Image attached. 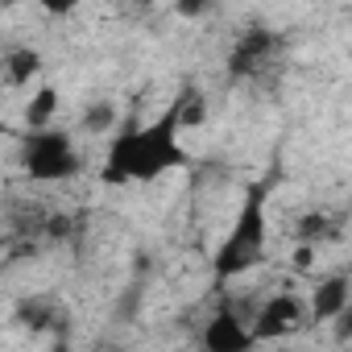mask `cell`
<instances>
[{
	"instance_id": "cell-1",
	"label": "cell",
	"mask_w": 352,
	"mask_h": 352,
	"mask_svg": "<svg viewBox=\"0 0 352 352\" xmlns=\"http://www.w3.org/2000/svg\"><path fill=\"white\" fill-rule=\"evenodd\" d=\"M179 124H183V96L174 100V108L162 120H153L149 129H129L124 137H116L112 149H108V162L100 170V179L108 187L153 183L157 174H166L170 166H183Z\"/></svg>"
},
{
	"instance_id": "cell-2",
	"label": "cell",
	"mask_w": 352,
	"mask_h": 352,
	"mask_svg": "<svg viewBox=\"0 0 352 352\" xmlns=\"http://www.w3.org/2000/svg\"><path fill=\"white\" fill-rule=\"evenodd\" d=\"M265 195H270L265 183L249 191L232 232L224 236V245L216 253V282H228V278H236V274H245L249 265L261 261V249H265Z\"/></svg>"
},
{
	"instance_id": "cell-3",
	"label": "cell",
	"mask_w": 352,
	"mask_h": 352,
	"mask_svg": "<svg viewBox=\"0 0 352 352\" xmlns=\"http://www.w3.org/2000/svg\"><path fill=\"white\" fill-rule=\"evenodd\" d=\"M21 162H25V174L38 183H67L79 174V149L58 129H34L30 141L21 145Z\"/></svg>"
},
{
	"instance_id": "cell-4",
	"label": "cell",
	"mask_w": 352,
	"mask_h": 352,
	"mask_svg": "<svg viewBox=\"0 0 352 352\" xmlns=\"http://www.w3.org/2000/svg\"><path fill=\"white\" fill-rule=\"evenodd\" d=\"M307 315H311V302H302V298H294V294H274V298L261 307V315H257V323H253V336H257V340H278V336L302 327Z\"/></svg>"
},
{
	"instance_id": "cell-5",
	"label": "cell",
	"mask_w": 352,
	"mask_h": 352,
	"mask_svg": "<svg viewBox=\"0 0 352 352\" xmlns=\"http://www.w3.org/2000/svg\"><path fill=\"white\" fill-rule=\"evenodd\" d=\"M274 50H278V38H274L270 30H249V34L236 42L232 58H228V75H232V79L261 75V71H265V63L274 58Z\"/></svg>"
},
{
	"instance_id": "cell-6",
	"label": "cell",
	"mask_w": 352,
	"mask_h": 352,
	"mask_svg": "<svg viewBox=\"0 0 352 352\" xmlns=\"http://www.w3.org/2000/svg\"><path fill=\"white\" fill-rule=\"evenodd\" d=\"M204 344L208 348H216V352H241V348H249V344H257V336L224 307L212 323H208V331H204Z\"/></svg>"
},
{
	"instance_id": "cell-7",
	"label": "cell",
	"mask_w": 352,
	"mask_h": 352,
	"mask_svg": "<svg viewBox=\"0 0 352 352\" xmlns=\"http://www.w3.org/2000/svg\"><path fill=\"white\" fill-rule=\"evenodd\" d=\"M348 307V278H327L315 286V298H311V323H323V319H340Z\"/></svg>"
},
{
	"instance_id": "cell-8",
	"label": "cell",
	"mask_w": 352,
	"mask_h": 352,
	"mask_svg": "<svg viewBox=\"0 0 352 352\" xmlns=\"http://www.w3.org/2000/svg\"><path fill=\"white\" fill-rule=\"evenodd\" d=\"M38 67H42L38 50H9L5 54V83L9 87H21V83H30L38 75Z\"/></svg>"
},
{
	"instance_id": "cell-9",
	"label": "cell",
	"mask_w": 352,
	"mask_h": 352,
	"mask_svg": "<svg viewBox=\"0 0 352 352\" xmlns=\"http://www.w3.org/2000/svg\"><path fill=\"white\" fill-rule=\"evenodd\" d=\"M54 112H58V91L54 87H38L34 100L25 104V124L30 129H46L54 120Z\"/></svg>"
},
{
	"instance_id": "cell-10",
	"label": "cell",
	"mask_w": 352,
	"mask_h": 352,
	"mask_svg": "<svg viewBox=\"0 0 352 352\" xmlns=\"http://www.w3.org/2000/svg\"><path fill=\"white\" fill-rule=\"evenodd\" d=\"M327 232H331L327 216H307V220L298 224V236H302V241H311V236H327Z\"/></svg>"
},
{
	"instance_id": "cell-11",
	"label": "cell",
	"mask_w": 352,
	"mask_h": 352,
	"mask_svg": "<svg viewBox=\"0 0 352 352\" xmlns=\"http://www.w3.org/2000/svg\"><path fill=\"white\" fill-rule=\"evenodd\" d=\"M83 124H87L91 133H96V129H108V124H112V104H96V108H87V120H83Z\"/></svg>"
},
{
	"instance_id": "cell-12",
	"label": "cell",
	"mask_w": 352,
	"mask_h": 352,
	"mask_svg": "<svg viewBox=\"0 0 352 352\" xmlns=\"http://www.w3.org/2000/svg\"><path fill=\"white\" fill-rule=\"evenodd\" d=\"M34 5H42L46 13H54V17H63V13H71V9H79L83 0H34Z\"/></svg>"
},
{
	"instance_id": "cell-13",
	"label": "cell",
	"mask_w": 352,
	"mask_h": 352,
	"mask_svg": "<svg viewBox=\"0 0 352 352\" xmlns=\"http://www.w3.org/2000/svg\"><path fill=\"white\" fill-rule=\"evenodd\" d=\"M212 9V0H179V13L183 17H199V13H208Z\"/></svg>"
},
{
	"instance_id": "cell-14",
	"label": "cell",
	"mask_w": 352,
	"mask_h": 352,
	"mask_svg": "<svg viewBox=\"0 0 352 352\" xmlns=\"http://www.w3.org/2000/svg\"><path fill=\"white\" fill-rule=\"evenodd\" d=\"M311 261H315V257H311V245H302V249L290 257V265H294V270H311Z\"/></svg>"
},
{
	"instance_id": "cell-15",
	"label": "cell",
	"mask_w": 352,
	"mask_h": 352,
	"mask_svg": "<svg viewBox=\"0 0 352 352\" xmlns=\"http://www.w3.org/2000/svg\"><path fill=\"white\" fill-rule=\"evenodd\" d=\"M340 331H344V336H352V302H348V307H344V315H340Z\"/></svg>"
},
{
	"instance_id": "cell-16",
	"label": "cell",
	"mask_w": 352,
	"mask_h": 352,
	"mask_svg": "<svg viewBox=\"0 0 352 352\" xmlns=\"http://www.w3.org/2000/svg\"><path fill=\"white\" fill-rule=\"evenodd\" d=\"M145 5H153V0H145Z\"/></svg>"
}]
</instances>
